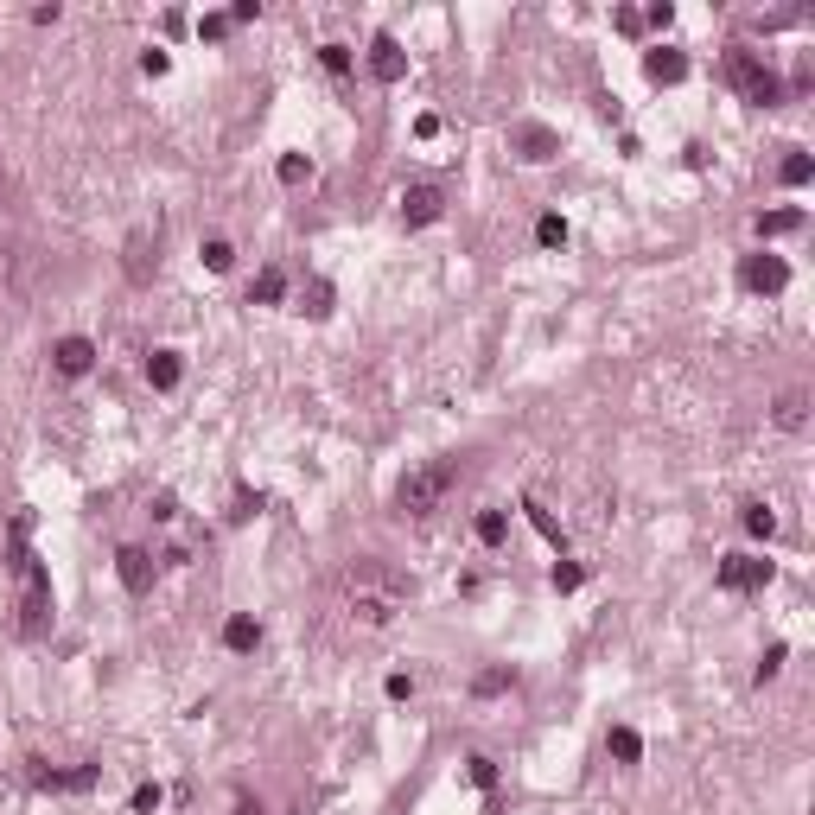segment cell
Listing matches in <instances>:
<instances>
[{
  "label": "cell",
  "instance_id": "6da1fadb",
  "mask_svg": "<svg viewBox=\"0 0 815 815\" xmlns=\"http://www.w3.org/2000/svg\"><path fill=\"white\" fill-rule=\"evenodd\" d=\"M338 599H344V612H351V624H363V631H389V624L408 612L414 586L395 574L389 561H376V554H357V561L338 574Z\"/></svg>",
  "mask_w": 815,
  "mask_h": 815
},
{
  "label": "cell",
  "instance_id": "7a4b0ae2",
  "mask_svg": "<svg viewBox=\"0 0 815 815\" xmlns=\"http://www.w3.org/2000/svg\"><path fill=\"white\" fill-rule=\"evenodd\" d=\"M453 478H459V465H421V472H408L395 484V510L402 516H433L446 504V491H453Z\"/></svg>",
  "mask_w": 815,
  "mask_h": 815
},
{
  "label": "cell",
  "instance_id": "3957f363",
  "mask_svg": "<svg viewBox=\"0 0 815 815\" xmlns=\"http://www.w3.org/2000/svg\"><path fill=\"white\" fill-rule=\"evenodd\" d=\"M726 77H733V90L752 102V109H777V102H784V83H777V71L758 58V51H733V58H726Z\"/></svg>",
  "mask_w": 815,
  "mask_h": 815
},
{
  "label": "cell",
  "instance_id": "277c9868",
  "mask_svg": "<svg viewBox=\"0 0 815 815\" xmlns=\"http://www.w3.org/2000/svg\"><path fill=\"white\" fill-rule=\"evenodd\" d=\"M765 586H771L765 554H726L720 561V593H765Z\"/></svg>",
  "mask_w": 815,
  "mask_h": 815
},
{
  "label": "cell",
  "instance_id": "5b68a950",
  "mask_svg": "<svg viewBox=\"0 0 815 815\" xmlns=\"http://www.w3.org/2000/svg\"><path fill=\"white\" fill-rule=\"evenodd\" d=\"M739 287L745 293H784L790 287V268L777 262V255L758 249V255H745V262H739Z\"/></svg>",
  "mask_w": 815,
  "mask_h": 815
},
{
  "label": "cell",
  "instance_id": "8992f818",
  "mask_svg": "<svg viewBox=\"0 0 815 815\" xmlns=\"http://www.w3.org/2000/svg\"><path fill=\"white\" fill-rule=\"evenodd\" d=\"M446 217V192L440 185H408L402 192V223L408 230H427V223H440Z\"/></svg>",
  "mask_w": 815,
  "mask_h": 815
},
{
  "label": "cell",
  "instance_id": "52a82bcc",
  "mask_svg": "<svg viewBox=\"0 0 815 815\" xmlns=\"http://www.w3.org/2000/svg\"><path fill=\"white\" fill-rule=\"evenodd\" d=\"M115 574H121V586H128L134 599L153 593V554H147L141 542H121V548H115Z\"/></svg>",
  "mask_w": 815,
  "mask_h": 815
},
{
  "label": "cell",
  "instance_id": "ba28073f",
  "mask_svg": "<svg viewBox=\"0 0 815 815\" xmlns=\"http://www.w3.org/2000/svg\"><path fill=\"white\" fill-rule=\"evenodd\" d=\"M51 370H58V376H71V383H77V376H90V370H96V344L83 338V332L58 338V344H51Z\"/></svg>",
  "mask_w": 815,
  "mask_h": 815
},
{
  "label": "cell",
  "instance_id": "9c48e42d",
  "mask_svg": "<svg viewBox=\"0 0 815 815\" xmlns=\"http://www.w3.org/2000/svg\"><path fill=\"white\" fill-rule=\"evenodd\" d=\"M370 77L376 83H402L408 77V51L395 45V32H376L370 39Z\"/></svg>",
  "mask_w": 815,
  "mask_h": 815
},
{
  "label": "cell",
  "instance_id": "30bf717a",
  "mask_svg": "<svg viewBox=\"0 0 815 815\" xmlns=\"http://www.w3.org/2000/svg\"><path fill=\"white\" fill-rule=\"evenodd\" d=\"M510 147L523 153V160H535V166L561 153V141H554V128H542V121H516V128H510Z\"/></svg>",
  "mask_w": 815,
  "mask_h": 815
},
{
  "label": "cell",
  "instance_id": "8fae6325",
  "mask_svg": "<svg viewBox=\"0 0 815 815\" xmlns=\"http://www.w3.org/2000/svg\"><path fill=\"white\" fill-rule=\"evenodd\" d=\"M32 784H39V790H96V784H102V765L51 771V765H39V758H32Z\"/></svg>",
  "mask_w": 815,
  "mask_h": 815
},
{
  "label": "cell",
  "instance_id": "7c38bea8",
  "mask_svg": "<svg viewBox=\"0 0 815 815\" xmlns=\"http://www.w3.org/2000/svg\"><path fill=\"white\" fill-rule=\"evenodd\" d=\"M644 77H650V83H682V77H688V51L650 45V51H644Z\"/></svg>",
  "mask_w": 815,
  "mask_h": 815
},
{
  "label": "cell",
  "instance_id": "4fadbf2b",
  "mask_svg": "<svg viewBox=\"0 0 815 815\" xmlns=\"http://www.w3.org/2000/svg\"><path fill=\"white\" fill-rule=\"evenodd\" d=\"M223 650H236V656H249V650H262V618H249V612H236L230 624H223Z\"/></svg>",
  "mask_w": 815,
  "mask_h": 815
},
{
  "label": "cell",
  "instance_id": "5bb4252c",
  "mask_svg": "<svg viewBox=\"0 0 815 815\" xmlns=\"http://www.w3.org/2000/svg\"><path fill=\"white\" fill-rule=\"evenodd\" d=\"M153 249H160V242H153L147 230H134V236H128V281H134V287H141L147 274L160 268V255H153Z\"/></svg>",
  "mask_w": 815,
  "mask_h": 815
},
{
  "label": "cell",
  "instance_id": "9a60e30c",
  "mask_svg": "<svg viewBox=\"0 0 815 815\" xmlns=\"http://www.w3.org/2000/svg\"><path fill=\"white\" fill-rule=\"evenodd\" d=\"M771 421L784 427V433H803V421H809V395H803V389H784V395H777V408H771Z\"/></svg>",
  "mask_w": 815,
  "mask_h": 815
},
{
  "label": "cell",
  "instance_id": "2e32d148",
  "mask_svg": "<svg viewBox=\"0 0 815 815\" xmlns=\"http://www.w3.org/2000/svg\"><path fill=\"white\" fill-rule=\"evenodd\" d=\"M179 376H185V357L179 351H153L147 357V383L153 389H179Z\"/></svg>",
  "mask_w": 815,
  "mask_h": 815
},
{
  "label": "cell",
  "instance_id": "e0dca14e",
  "mask_svg": "<svg viewBox=\"0 0 815 815\" xmlns=\"http://www.w3.org/2000/svg\"><path fill=\"white\" fill-rule=\"evenodd\" d=\"M281 293H287V274L281 268H262V274H255V287H249V306H281Z\"/></svg>",
  "mask_w": 815,
  "mask_h": 815
},
{
  "label": "cell",
  "instance_id": "ac0fdd59",
  "mask_svg": "<svg viewBox=\"0 0 815 815\" xmlns=\"http://www.w3.org/2000/svg\"><path fill=\"white\" fill-rule=\"evenodd\" d=\"M605 752H612L618 765H637V758H644V739H637L631 726H612V733H605Z\"/></svg>",
  "mask_w": 815,
  "mask_h": 815
},
{
  "label": "cell",
  "instance_id": "d6986e66",
  "mask_svg": "<svg viewBox=\"0 0 815 815\" xmlns=\"http://www.w3.org/2000/svg\"><path fill=\"white\" fill-rule=\"evenodd\" d=\"M790 230H803V211H765L758 217V236H790Z\"/></svg>",
  "mask_w": 815,
  "mask_h": 815
},
{
  "label": "cell",
  "instance_id": "ffe728a7",
  "mask_svg": "<svg viewBox=\"0 0 815 815\" xmlns=\"http://www.w3.org/2000/svg\"><path fill=\"white\" fill-rule=\"evenodd\" d=\"M809 172H815V160H809L803 147H790V160L777 166V179H784V185H809Z\"/></svg>",
  "mask_w": 815,
  "mask_h": 815
},
{
  "label": "cell",
  "instance_id": "44dd1931",
  "mask_svg": "<svg viewBox=\"0 0 815 815\" xmlns=\"http://www.w3.org/2000/svg\"><path fill=\"white\" fill-rule=\"evenodd\" d=\"M504 535H510V516H504V510H484V516H478V542H484V548H497Z\"/></svg>",
  "mask_w": 815,
  "mask_h": 815
},
{
  "label": "cell",
  "instance_id": "7402d4cb",
  "mask_svg": "<svg viewBox=\"0 0 815 815\" xmlns=\"http://www.w3.org/2000/svg\"><path fill=\"white\" fill-rule=\"evenodd\" d=\"M510 682H516V675H510V669H484V675H478V682H472V695H478V701H491V695H504V688H510Z\"/></svg>",
  "mask_w": 815,
  "mask_h": 815
},
{
  "label": "cell",
  "instance_id": "603a6c76",
  "mask_svg": "<svg viewBox=\"0 0 815 815\" xmlns=\"http://www.w3.org/2000/svg\"><path fill=\"white\" fill-rule=\"evenodd\" d=\"M230 262H236V249H230L223 236H211V242H204V268H211V274H230Z\"/></svg>",
  "mask_w": 815,
  "mask_h": 815
},
{
  "label": "cell",
  "instance_id": "cb8c5ba5",
  "mask_svg": "<svg viewBox=\"0 0 815 815\" xmlns=\"http://www.w3.org/2000/svg\"><path fill=\"white\" fill-rule=\"evenodd\" d=\"M300 312L325 319V312H332V281H312V287H306V300H300Z\"/></svg>",
  "mask_w": 815,
  "mask_h": 815
},
{
  "label": "cell",
  "instance_id": "d4e9b609",
  "mask_svg": "<svg viewBox=\"0 0 815 815\" xmlns=\"http://www.w3.org/2000/svg\"><path fill=\"white\" fill-rule=\"evenodd\" d=\"M523 510H529V523H535V529H542V535H548V542H554V548H561V542H567V535H561V523H554V516H548L542 504H535V497H523Z\"/></svg>",
  "mask_w": 815,
  "mask_h": 815
},
{
  "label": "cell",
  "instance_id": "484cf974",
  "mask_svg": "<svg viewBox=\"0 0 815 815\" xmlns=\"http://www.w3.org/2000/svg\"><path fill=\"white\" fill-rule=\"evenodd\" d=\"M274 172H281V185H306V179H312V160H306V153H287Z\"/></svg>",
  "mask_w": 815,
  "mask_h": 815
},
{
  "label": "cell",
  "instance_id": "4316f807",
  "mask_svg": "<svg viewBox=\"0 0 815 815\" xmlns=\"http://www.w3.org/2000/svg\"><path fill=\"white\" fill-rule=\"evenodd\" d=\"M319 64L332 77H351V45H319Z\"/></svg>",
  "mask_w": 815,
  "mask_h": 815
},
{
  "label": "cell",
  "instance_id": "83f0119b",
  "mask_svg": "<svg viewBox=\"0 0 815 815\" xmlns=\"http://www.w3.org/2000/svg\"><path fill=\"white\" fill-rule=\"evenodd\" d=\"M535 242H542V249H561V242H567V223H561V217L548 211L542 223H535Z\"/></svg>",
  "mask_w": 815,
  "mask_h": 815
},
{
  "label": "cell",
  "instance_id": "f1b7e54d",
  "mask_svg": "<svg viewBox=\"0 0 815 815\" xmlns=\"http://www.w3.org/2000/svg\"><path fill=\"white\" fill-rule=\"evenodd\" d=\"M745 529H752V535H771V529H777L771 504H745Z\"/></svg>",
  "mask_w": 815,
  "mask_h": 815
},
{
  "label": "cell",
  "instance_id": "f546056e",
  "mask_svg": "<svg viewBox=\"0 0 815 815\" xmlns=\"http://www.w3.org/2000/svg\"><path fill=\"white\" fill-rule=\"evenodd\" d=\"M580 580H586V567H574V561H554V593H574Z\"/></svg>",
  "mask_w": 815,
  "mask_h": 815
},
{
  "label": "cell",
  "instance_id": "4dcf8cb0",
  "mask_svg": "<svg viewBox=\"0 0 815 815\" xmlns=\"http://www.w3.org/2000/svg\"><path fill=\"white\" fill-rule=\"evenodd\" d=\"M784 656H790L784 644H771L765 656H758V688H765V682H771V675H777V669H784Z\"/></svg>",
  "mask_w": 815,
  "mask_h": 815
},
{
  "label": "cell",
  "instance_id": "1f68e13d",
  "mask_svg": "<svg viewBox=\"0 0 815 815\" xmlns=\"http://www.w3.org/2000/svg\"><path fill=\"white\" fill-rule=\"evenodd\" d=\"M465 777H472L478 790H497V765H491V758H472V765H465Z\"/></svg>",
  "mask_w": 815,
  "mask_h": 815
},
{
  "label": "cell",
  "instance_id": "d6a6232c",
  "mask_svg": "<svg viewBox=\"0 0 815 815\" xmlns=\"http://www.w3.org/2000/svg\"><path fill=\"white\" fill-rule=\"evenodd\" d=\"M128 809H134V815H153V809H160V784H141V790L128 796Z\"/></svg>",
  "mask_w": 815,
  "mask_h": 815
},
{
  "label": "cell",
  "instance_id": "836d02e7",
  "mask_svg": "<svg viewBox=\"0 0 815 815\" xmlns=\"http://www.w3.org/2000/svg\"><path fill=\"white\" fill-rule=\"evenodd\" d=\"M230 13H204V20H198V32H204V39H230Z\"/></svg>",
  "mask_w": 815,
  "mask_h": 815
},
{
  "label": "cell",
  "instance_id": "e575fe53",
  "mask_svg": "<svg viewBox=\"0 0 815 815\" xmlns=\"http://www.w3.org/2000/svg\"><path fill=\"white\" fill-rule=\"evenodd\" d=\"M383 695H389V701H408V695H414V675H402V669H395L389 682H383Z\"/></svg>",
  "mask_w": 815,
  "mask_h": 815
},
{
  "label": "cell",
  "instance_id": "d590c367",
  "mask_svg": "<svg viewBox=\"0 0 815 815\" xmlns=\"http://www.w3.org/2000/svg\"><path fill=\"white\" fill-rule=\"evenodd\" d=\"M166 64H172V58H166L160 45H153V51H141V71H147V77H166Z\"/></svg>",
  "mask_w": 815,
  "mask_h": 815
},
{
  "label": "cell",
  "instance_id": "8d00e7d4",
  "mask_svg": "<svg viewBox=\"0 0 815 815\" xmlns=\"http://www.w3.org/2000/svg\"><path fill=\"white\" fill-rule=\"evenodd\" d=\"M618 32H624V39H637V32H644V13L624 7V13H618Z\"/></svg>",
  "mask_w": 815,
  "mask_h": 815
},
{
  "label": "cell",
  "instance_id": "74e56055",
  "mask_svg": "<svg viewBox=\"0 0 815 815\" xmlns=\"http://www.w3.org/2000/svg\"><path fill=\"white\" fill-rule=\"evenodd\" d=\"M236 815H262V803H255V796H236Z\"/></svg>",
  "mask_w": 815,
  "mask_h": 815
}]
</instances>
